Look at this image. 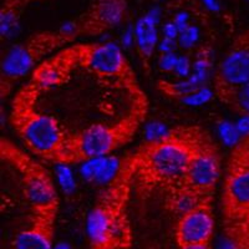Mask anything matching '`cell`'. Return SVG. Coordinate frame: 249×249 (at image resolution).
<instances>
[{
  "mask_svg": "<svg viewBox=\"0 0 249 249\" xmlns=\"http://www.w3.org/2000/svg\"><path fill=\"white\" fill-rule=\"evenodd\" d=\"M249 82V50L231 45L213 76V90L217 99L233 89Z\"/></svg>",
  "mask_w": 249,
  "mask_h": 249,
  "instance_id": "cell-14",
  "label": "cell"
},
{
  "mask_svg": "<svg viewBox=\"0 0 249 249\" xmlns=\"http://www.w3.org/2000/svg\"><path fill=\"white\" fill-rule=\"evenodd\" d=\"M135 41L142 68L148 72L157 46V28L155 19L151 15H146L139 20L135 29Z\"/></svg>",
  "mask_w": 249,
  "mask_h": 249,
  "instance_id": "cell-16",
  "label": "cell"
},
{
  "mask_svg": "<svg viewBox=\"0 0 249 249\" xmlns=\"http://www.w3.org/2000/svg\"><path fill=\"white\" fill-rule=\"evenodd\" d=\"M218 100L239 116L249 119V82L228 91Z\"/></svg>",
  "mask_w": 249,
  "mask_h": 249,
  "instance_id": "cell-20",
  "label": "cell"
},
{
  "mask_svg": "<svg viewBox=\"0 0 249 249\" xmlns=\"http://www.w3.org/2000/svg\"><path fill=\"white\" fill-rule=\"evenodd\" d=\"M0 159L19 175L23 193L31 210L59 203L56 187L43 164L18 147L10 140L0 139Z\"/></svg>",
  "mask_w": 249,
  "mask_h": 249,
  "instance_id": "cell-7",
  "label": "cell"
},
{
  "mask_svg": "<svg viewBox=\"0 0 249 249\" xmlns=\"http://www.w3.org/2000/svg\"><path fill=\"white\" fill-rule=\"evenodd\" d=\"M206 77L207 71L193 69V72L187 79L178 80V81L159 80L157 89L163 93L164 96L170 97V99L186 101L193 95L203 90Z\"/></svg>",
  "mask_w": 249,
  "mask_h": 249,
  "instance_id": "cell-15",
  "label": "cell"
},
{
  "mask_svg": "<svg viewBox=\"0 0 249 249\" xmlns=\"http://www.w3.org/2000/svg\"><path fill=\"white\" fill-rule=\"evenodd\" d=\"M231 155L249 160V131L244 133L243 136L239 139V141L233 146L232 151H231Z\"/></svg>",
  "mask_w": 249,
  "mask_h": 249,
  "instance_id": "cell-21",
  "label": "cell"
},
{
  "mask_svg": "<svg viewBox=\"0 0 249 249\" xmlns=\"http://www.w3.org/2000/svg\"><path fill=\"white\" fill-rule=\"evenodd\" d=\"M222 159L217 143L208 133L193 157L181 181L176 186L190 191L199 198H210L221 177ZM175 187V186H173Z\"/></svg>",
  "mask_w": 249,
  "mask_h": 249,
  "instance_id": "cell-8",
  "label": "cell"
},
{
  "mask_svg": "<svg viewBox=\"0 0 249 249\" xmlns=\"http://www.w3.org/2000/svg\"><path fill=\"white\" fill-rule=\"evenodd\" d=\"M224 222L249 215V160L230 155L222 191Z\"/></svg>",
  "mask_w": 249,
  "mask_h": 249,
  "instance_id": "cell-9",
  "label": "cell"
},
{
  "mask_svg": "<svg viewBox=\"0 0 249 249\" xmlns=\"http://www.w3.org/2000/svg\"><path fill=\"white\" fill-rule=\"evenodd\" d=\"M167 197V208L176 214H183L192 207H195L198 202L202 201L198 196L193 195L190 191L184 190L182 187L175 186L168 190Z\"/></svg>",
  "mask_w": 249,
  "mask_h": 249,
  "instance_id": "cell-18",
  "label": "cell"
},
{
  "mask_svg": "<svg viewBox=\"0 0 249 249\" xmlns=\"http://www.w3.org/2000/svg\"><path fill=\"white\" fill-rule=\"evenodd\" d=\"M127 9V0H92L70 28L77 37L97 36L119 25Z\"/></svg>",
  "mask_w": 249,
  "mask_h": 249,
  "instance_id": "cell-11",
  "label": "cell"
},
{
  "mask_svg": "<svg viewBox=\"0 0 249 249\" xmlns=\"http://www.w3.org/2000/svg\"><path fill=\"white\" fill-rule=\"evenodd\" d=\"M137 164L133 153L126 156L95 201L88 217L91 249H127L133 241L128 203L135 187Z\"/></svg>",
  "mask_w": 249,
  "mask_h": 249,
  "instance_id": "cell-2",
  "label": "cell"
},
{
  "mask_svg": "<svg viewBox=\"0 0 249 249\" xmlns=\"http://www.w3.org/2000/svg\"><path fill=\"white\" fill-rule=\"evenodd\" d=\"M34 1H37V0H4L1 4V9H0L1 34L8 35L17 24L21 10Z\"/></svg>",
  "mask_w": 249,
  "mask_h": 249,
  "instance_id": "cell-19",
  "label": "cell"
},
{
  "mask_svg": "<svg viewBox=\"0 0 249 249\" xmlns=\"http://www.w3.org/2000/svg\"><path fill=\"white\" fill-rule=\"evenodd\" d=\"M177 60H178V57L176 56L173 53H163L160 57L159 65L161 70L163 71H175Z\"/></svg>",
  "mask_w": 249,
  "mask_h": 249,
  "instance_id": "cell-22",
  "label": "cell"
},
{
  "mask_svg": "<svg viewBox=\"0 0 249 249\" xmlns=\"http://www.w3.org/2000/svg\"><path fill=\"white\" fill-rule=\"evenodd\" d=\"M76 69H79L76 49L75 45H69L40 62L31 72L30 81L46 91L55 86L64 85Z\"/></svg>",
  "mask_w": 249,
  "mask_h": 249,
  "instance_id": "cell-13",
  "label": "cell"
},
{
  "mask_svg": "<svg viewBox=\"0 0 249 249\" xmlns=\"http://www.w3.org/2000/svg\"><path fill=\"white\" fill-rule=\"evenodd\" d=\"M43 90L29 81L15 93L10 110V124L19 139L31 153L60 163L69 133L55 117L37 108Z\"/></svg>",
  "mask_w": 249,
  "mask_h": 249,
  "instance_id": "cell-4",
  "label": "cell"
},
{
  "mask_svg": "<svg viewBox=\"0 0 249 249\" xmlns=\"http://www.w3.org/2000/svg\"><path fill=\"white\" fill-rule=\"evenodd\" d=\"M148 113V100L142 92L132 97L130 110L113 122L93 124L76 133H69L60 164L89 162L115 152L136 136Z\"/></svg>",
  "mask_w": 249,
  "mask_h": 249,
  "instance_id": "cell-3",
  "label": "cell"
},
{
  "mask_svg": "<svg viewBox=\"0 0 249 249\" xmlns=\"http://www.w3.org/2000/svg\"><path fill=\"white\" fill-rule=\"evenodd\" d=\"M208 135L196 124H181L143 142L133 153L137 170L135 186L140 193L178 183Z\"/></svg>",
  "mask_w": 249,
  "mask_h": 249,
  "instance_id": "cell-1",
  "label": "cell"
},
{
  "mask_svg": "<svg viewBox=\"0 0 249 249\" xmlns=\"http://www.w3.org/2000/svg\"><path fill=\"white\" fill-rule=\"evenodd\" d=\"M190 61H188L187 57H179V59L177 60V65H176L175 71H177L178 76H188V74H190Z\"/></svg>",
  "mask_w": 249,
  "mask_h": 249,
  "instance_id": "cell-25",
  "label": "cell"
},
{
  "mask_svg": "<svg viewBox=\"0 0 249 249\" xmlns=\"http://www.w3.org/2000/svg\"><path fill=\"white\" fill-rule=\"evenodd\" d=\"M215 218L213 197L204 198L179 215L176 224L175 239L178 248L198 244H211L214 235Z\"/></svg>",
  "mask_w": 249,
  "mask_h": 249,
  "instance_id": "cell-10",
  "label": "cell"
},
{
  "mask_svg": "<svg viewBox=\"0 0 249 249\" xmlns=\"http://www.w3.org/2000/svg\"><path fill=\"white\" fill-rule=\"evenodd\" d=\"M77 36L70 28L39 31L13 46L5 54L0 68V93L8 96L19 80L43 62L49 55L74 43Z\"/></svg>",
  "mask_w": 249,
  "mask_h": 249,
  "instance_id": "cell-5",
  "label": "cell"
},
{
  "mask_svg": "<svg viewBox=\"0 0 249 249\" xmlns=\"http://www.w3.org/2000/svg\"><path fill=\"white\" fill-rule=\"evenodd\" d=\"M181 249H212V247H211V244H198V246L184 247V248Z\"/></svg>",
  "mask_w": 249,
  "mask_h": 249,
  "instance_id": "cell-26",
  "label": "cell"
},
{
  "mask_svg": "<svg viewBox=\"0 0 249 249\" xmlns=\"http://www.w3.org/2000/svg\"><path fill=\"white\" fill-rule=\"evenodd\" d=\"M232 45L238 46V48H243L246 49V50H249V29L239 33V34L233 39Z\"/></svg>",
  "mask_w": 249,
  "mask_h": 249,
  "instance_id": "cell-24",
  "label": "cell"
},
{
  "mask_svg": "<svg viewBox=\"0 0 249 249\" xmlns=\"http://www.w3.org/2000/svg\"><path fill=\"white\" fill-rule=\"evenodd\" d=\"M224 232L233 249H249V215L224 222Z\"/></svg>",
  "mask_w": 249,
  "mask_h": 249,
  "instance_id": "cell-17",
  "label": "cell"
},
{
  "mask_svg": "<svg viewBox=\"0 0 249 249\" xmlns=\"http://www.w3.org/2000/svg\"><path fill=\"white\" fill-rule=\"evenodd\" d=\"M179 39H181L182 46L190 48V46H192L195 44L196 39H197V31L192 26H186L183 30H181Z\"/></svg>",
  "mask_w": 249,
  "mask_h": 249,
  "instance_id": "cell-23",
  "label": "cell"
},
{
  "mask_svg": "<svg viewBox=\"0 0 249 249\" xmlns=\"http://www.w3.org/2000/svg\"><path fill=\"white\" fill-rule=\"evenodd\" d=\"M59 206L60 202L31 210L30 223L15 237L10 249H53Z\"/></svg>",
  "mask_w": 249,
  "mask_h": 249,
  "instance_id": "cell-12",
  "label": "cell"
},
{
  "mask_svg": "<svg viewBox=\"0 0 249 249\" xmlns=\"http://www.w3.org/2000/svg\"><path fill=\"white\" fill-rule=\"evenodd\" d=\"M79 68L105 84L124 89L135 97L142 93L132 66L121 49L112 43L75 44Z\"/></svg>",
  "mask_w": 249,
  "mask_h": 249,
  "instance_id": "cell-6",
  "label": "cell"
}]
</instances>
